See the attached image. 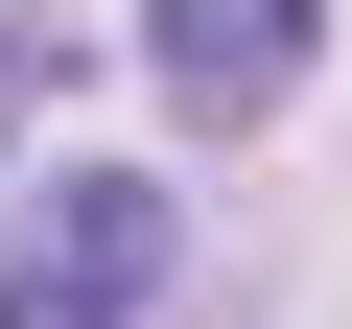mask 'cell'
<instances>
[{
	"label": "cell",
	"instance_id": "7a4b0ae2",
	"mask_svg": "<svg viewBox=\"0 0 352 329\" xmlns=\"http://www.w3.org/2000/svg\"><path fill=\"white\" fill-rule=\"evenodd\" d=\"M141 71H164L188 141H258V118L329 71V0H141Z\"/></svg>",
	"mask_w": 352,
	"mask_h": 329
},
{
	"label": "cell",
	"instance_id": "6da1fadb",
	"mask_svg": "<svg viewBox=\"0 0 352 329\" xmlns=\"http://www.w3.org/2000/svg\"><path fill=\"white\" fill-rule=\"evenodd\" d=\"M164 306V189L141 164H47L24 259H0V329H141Z\"/></svg>",
	"mask_w": 352,
	"mask_h": 329
}]
</instances>
